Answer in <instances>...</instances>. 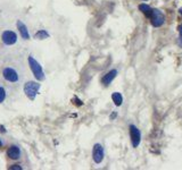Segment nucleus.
<instances>
[{
    "mask_svg": "<svg viewBox=\"0 0 182 170\" xmlns=\"http://www.w3.org/2000/svg\"><path fill=\"white\" fill-rule=\"evenodd\" d=\"M41 87V84L39 82H33V81H30L27 83L24 84V87H23V91L25 95L29 98V100L31 101H34L36 98V95L39 93V90Z\"/></svg>",
    "mask_w": 182,
    "mask_h": 170,
    "instance_id": "nucleus-1",
    "label": "nucleus"
},
{
    "mask_svg": "<svg viewBox=\"0 0 182 170\" xmlns=\"http://www.w3.org/2000/svg\"><path fill=\"white\" fill-rule=\"evenodd\" d=\"M27 61H29L30 69H31V72L33 73L34 77H36L38 81H43L46 77H44V72H43V69H42V66L36 61V59L32 56V55L29 56Z\"/></svg>",
    "mask_w": 182,
    "mask_h": 170,
    "instance_id": "nucleus-2",
    "label": "nucleus"
},
{
    "mask_svg": "<svg viewBox=\"0 0 182 170\" xmlns=\"http://www.w3.org/2000/svg\"><path fill=\"white\" fill-rule=\"evenodd\" d=\"M149 18L151 22V25L154 27H161L165 23V15L163 14L162 10L155 8V9H151V13L149 15Z\"/></svg>",
    "mask_w": 182,
    "mask_h": 170,
    "instance_id": "nucleus-3",
    "label": "nucleus"
},
{
    "mask_svg": "<svg viewBox=\"0 0 182 170\" xmlns=\"http://www.w3.org/2000/svg\"><path fill=\"white\" fill-rule=\"evenodd\" d=\"M129 131H130V137H131L132 146L138 148L140 145V142H141V132H140V129L135 125L131 124L129 126Z\"/></svg>",
    "mask_w": 182,
    "mask_h": 170,
    "instance_id": "nucleus-4",
    "label": "nucleus"
},
{
    "mask_svg": "<svg viewBox=\"0 0 182 170\" xmlns=\"http://www.w3.org/2000/svg\"><path fill=\"white\" fill-rule=\"evenodd\" d=\"M2 77L5 78V81L9 82V83H17L19 81V74L18 72L13 68V67H6L2 70Z\"/></svg>",
    "mask_w": 182,
    "mask_h": 170,
    "instance_id": "nucleus-5",
    "label": "nucleus"
},
{
    "mask_svg": "<svg viewBox=\"0 0 182 170\" xmlns=\"http://www.w3.org/2000/svg\"><path fill=\"white\" fill-rule=\"evenodd\" d=\"M104 158H105V150H104L103 145L99 143H96L92 149V159H93L94 163H98V165L101 163Z\"/></svg>",
    "mask_w": 182,
    "mask_h": 170,
    "instance_id": "nucleus-6",
    "label": "nucleus"
},
{
    "mask_svg": "<svg viewBox=\"0 0 182 170\" xmlns=\"http://www.w3.org/2000/svg\"><path fill=\"white\" fill-rule=\"evenodd\" d=\"M1 40L6 45H13L17 42V34L14 31L6 30L1 34Z\"/></svg>",
    "mask_w": 182,
    "mask_h": 170,
    "instance_id": "nucleus-7",
    "label": "nucleus"
},
{
    "mask_svg": "<svg viewBox=\"0 0 182 170\" xmlns=\"http://www.w3.org/2000/svg\"><path fill=\"white\" fill-rule=\"evenodd\" d=\"M7 155L12 160H18L21 158V155H22V151H21V149L18 148L17 145H12L7 150Z\"/></svg>",
    "mask_w": 182,
    "mask_h": 170,
    "instance_id": "nucleus-8",
    "label": "nucleus"
},
{
    "mask_svg": "<svg viewBox=\"0 0 182 170\" xmlns=\"http://www.w3.org/2000/svg\"><path fill=\"white\" fill-rule=\"evenodd\" d=\"M117 74H118L117 69H112V70H109L108 73H107L106 75H104V77L101 78V83H103L105 86H108L109 84L115 79V77L117 76Z\"/></svg>",
    "mask_w": 182,
    "mask_h": 170,
    "instance_id": "nucleus-9",
    "label": "nucleus"
},
{
    "mask_svg": "<svg viewBox=\"0 0 182 170\" xmlns=\"http://www.w3.org/2000/svg\"><path fill=\"white\" fill-rule=\"evenodd\" d=\"M17 30L19 31V34L21 37L24 39V40H29L30 39V33H29V30L26 27V25L22 22V20H17Z\"/></svg>",
    "mask_w": 182,
    "mask_h": 170,
    "instance_id": "nucleus-10",
    "label": "nucleus"
},
{
    "mask_svg": "<svg viewBox=\"0 0 182 170\" xmlns=\"http://www.w3.org/2000/svg\"><path fill=\"white\" fill-rule=\"evenodd\" d=\"M112 100H113V102H114V104L116 107H120L123 103V96H122V94L120 92H114L112 94Z\"/></svg>",
    "mask_w": 182,
    "mask_h": 170,
    "instance_id": "nucleus-11",
    "label": "nucleus"
},
{
    "mask_svg": "<svg viewBox=\"0 0 182 170\" xmlns=\"http://www.w3.org/2000/svg\"><path fill=\"white\" fill-rule=\"evenodd\" d=\"M151 7L149 6V5H147V3H140L139 5V10L142 13V14H145L147 17H149V15H150V13H151Z\"/></svg>",
    "mask_w": 182,
    "mask_h": 170,
    "instance_id": "nucleus-12",
    "label": "nucleus"
},
{
    "mask_svg": "<svg viewBox=\"0 0 182 170\" xmlns=\"http://www.w3.org/2000/svg\"><path fill=\"white\" fill-rule=\"evenodd\" d=\"M34 38L38 39V40H43V39H48L49 38V33L46 31V30H40L38 31L34 35Z\"/></svg>",
    "mask_w": 182,
    "mask_h": 170,
    "instance_id": "nucleus-13",
    "label": "nucleus"
},
{
    "mask_svg": "<svg viewBox=\"0 0 182 170\" xmlns=\"http://www.w3.org/2000/svg\"><path fill=\"white\" fill-rule=\"evenodd\" d=\"M6 91H5V89L2 87V86H0V103H2L5 100H6Z\"/></svg>",
    "mask_w": 182,
    "mask_h": 170,
    "instance_id": "nucleus-14",
    "label": "nucleus"
},
{
    "mask_svg": "<svg viewBox=\"0 0 182 170\" xmlns=\"http://www.w3.org/2000/svg\"><path fill=\"white\" fill-rule=\"evenodd\" d=\"M179 47L182 48V25L179 26V42H178Z\"/></svg>",
    "mask_w": 182,
    "mask_h": 170,
    "instance_id": "nucleus-15",
    "label": "nucleus"
},
{
    "mask_svg": "<svg viewBox=\"0 0 182 170\" xmlns=\"http://www.w3.org/2000/svg\"><path fill=\"white\" fill-rule=\"evenodd\" d=\"M9 169H10V170H22L23 168H22L19 165H14V166L9 167Z\"/></svg>",
    "mask_w": 182,
    "mask_h": 170,
    "instance_id": "nucleus-16",
    "label": "nucleus"
},
{
    "mask_svg": "<svg viewBox=\"0 0 182 170\" xmlns=\"http://www.w3.org/2000/svg\"><path fill=\"white\" fill-rule=\"evenodd\" d=\"M74 101H76V102H75V104H76V106H82V101H81L80 99H77L76 96L74 98Z\"/></svg>",
    "mask_w": 182,
    "mask_h": 170,
    "instance_id": "nucleus-17",
    "label": "nucleus"
},
{
    "mask_svg": "<svg viewBox=\"0 0 182 170\" xmlns=\"http://www.w3.org/2000/svg\"><path fill=\"white\" fill-rule=\"evenodd\" d=\"M116 117H117V112H115V111H114V112L110 114V117H109V118H110V120H114Z\"/></svg>",
    "mask_w": 182,
    "mask_h": 170,
    "instance_id": "nucleus-18",
    "label": "nucleus"
},
{
    "mask_svg": "<svg viewBox=\"0 0 182 170\" xmlns=\"http://www.w3.org/2000/svg\"><path fill=\"white\" fill-rule=\"evenodd\" d=\"M0 132H1V133H5V132H6V129H5V127H3L2 125H0Z\"/></svg>",
    "mask_w": 182,
    "mask_h": 170,
    "instance_id": "nucleus-19",
    "label": "nucleus"
},
{
    "mask_svg": "<svg viewBox=\"0 0 182 170\" xmlns=\"http://www.w3.org/2000/svg\"><path fill=\"white\" fill-rule=\"evenodd\" d=\"M179 13H180V15H182V7L180 8V9H179Z\"/></svg>",
    "mask_w": 182,
    "mask_h": 170,
    "instance_id": "nucleus-20",
    "label": "nucleus"
},
{
    "mask_svg": "<svg viewBox=\"0 0 182 170\" xmlns=\"http://www.w3.org/2000/svg\"><path fill=\"white\" fill-rule=\"evenodd\" d=\"M2 146V141H1V138H0V148Z\"/></svg>",
    "mask_w": 182,
    "mask_h": 170,
    "instance_id": "nucleus-21",
    "label": "nucleus"
},
{
    "mask_svg": "<svg viewBox=\"0 0 182 170\" xmlns=\"http://www.w3.org/2000/svg\"><path fill=\"white\" fill-rule=\"evenodd\" d=\"M142 1H148V0H142Z\"/></svg>",
    "mask_w": 182,
    "mask_h": 170,
    "instance_id": "nucleus-22",
    "label": "nucleus"
}]
</instances>
